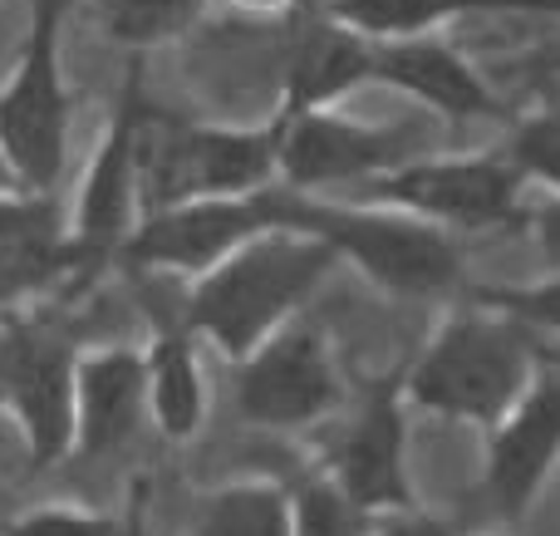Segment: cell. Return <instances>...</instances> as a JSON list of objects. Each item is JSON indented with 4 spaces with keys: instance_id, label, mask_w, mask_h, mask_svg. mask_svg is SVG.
Segmentation results:
<instances>
[{
    "instance_id": "obj_1",
    "label": "cell",
    "mask_w": 560,
    "mask_h": 536,
    "mask_svg": "<svg viewBox=\"0 0 560 536\" xmlns=\"http://www.w3.org/2000/svg\"><path fill=\"white\" fill-rule=\"evenodd\" d=\"M339 271V256L310 232H266L187 281L183 321L226 360H246L280 335Z\"/></svg>"
},
{
    "instance_id": "obj_2",
    "label": "cell",
    "mask_w": 560,
    "mask_h": 536,
    "mask_svg": "<svg viewBox=\"0 0 560 536\" xmlns=\"http://www.w3.org/2000/svg\"><path fill=\"white\" fill-rule=\"evenodd\" d=\"M546 350L506 315L477 301H453L404 364V399L413 413H433L467 429H492L526 389Z\"/></svg>"
},
{
    "instance_id": "obj_3",
    "label": "cell",
    "mask_w": 560,
    "mask_h": 536,
    "mask_svg": "<svg viewBox=\"0 0 560 536\" xmlns=\"http://www.w3.org/2000/svg\"><path fill=\"white\" fill-rule=\"evenodd\" d=\"M300 226L319 236L339 256V266L359 271L394 301H463L467 291V242L408 212L305 197Z\"/></svg>"
},
{
    "instance_id": "obj_4",
    "label": "cell",
    "mask_w": 560,
    "mask_h": 536,
    "mask_svg": "<svg viewBox=\"0 0 560 536\" xmlns=\"http://www.w3.org/2000/svg\"><path fill=\"white\" fill-rule=\"evenodd\" d=\"M74 0H30L15 59L0 79V153L25 193L55 197L69 167L74 94L65 74V20Z\"/></svg>"
},
{
    "instance_id": "obj_5",
    "label": "cell",
    "mask_w": 560,
    "mask_h": 536,
    "mask_svg": "<svg viewBox=\"0 0 560 536\" xmlns=\"http://www.w3.org/2000/svg\"><path fill=\"white\" fill-rule=\"evenodd\" d=\"M335 202H364V207H394L428 226H443L453 236H497V232H526L532 226V202H526V177L512 167L502 143L492 148H463V153H418L398 163L394 173L354 187Z\"/></svg>"
},
{
    "instance_id": "obj_6",
    "label": "cell",
    "mask_w": 560,
    "mask_h": 536,
    "mask_svg": "<svg viewBox=\"0 0 560 536\" xmlns=\"http://www.w3.org/2000/svg\"><path fill=\"white\" fill-rule=\"evenodd\" d=\"M276 187V118L202 124L153 104L143 128V217Z\"/></svg>"
},
{
    "instance_id": "obj_7",
    "label": "cell",
    "mask_w": 560,
    "mask_h": 536,
    "mask_svg": "<svg viewBox=\"0 0 560 536\" xmlns=\"http://www.w3.org/2000/svg\"><path fill=\"white\" fill-rule=\"evenodd\" d=\"M153 98L143 89V59H128V74L104 118L94 153L79 173L69 212V246H74V286H89L98 271L124 256L133 226L143 222V128Z\"/></svg>"
},
{
    "instance_id": "obj_8",
    "label": "cell",
    "mask_w": 560,
    "mask_h": 536,
    "mask_svg": "<svg viewBox=\"0 0 560 536\" xmlns=\"http://www.w3.org/2000/svg\"><path fill=\"white\" fill-rule=\"evenodd\" d=\"M408 419H413V409L404 399V364L359 374V380H349V399L329 419V443L315 458L378 522L418 508Z\"/></svg>"
},
{
    "instance_id": "obj_9",
    "label": "cell",
    "mask_w": 560,
    "mask_h": 536,
    "mask_svg": "<svg viewBox=\"0 0 560 536\" xmlns=\"http://www.w3.org/2000/svg\"><path fill=\"white\" fill-rule=\"evenodd\" d=\"M271 118L276 183L300 197H349L408 158L433 153L418 128L369 124L345 108H271Z\"/></svg>"
},
{
    "instance_id": "obj_10",
    "label": "cell",
    "mask_w": 560,
    "mask_h": 536,
    "mask_svg": "<svg viewBox=\"0 0 560 536\" xmlns=\"http://www.w3.org/2000/svg\"><path fill=\"white\" fill-rule=\"evenodd\" d=\"M300 207H305V197L276 183L266 193L232 197V202H192V207H173V212H153L133 226L118 266H128L138 276L197 281V276H207L217 261H226L256 236L305 232Z\"/></svg>"
},
{
    "instance_id": "obj_11",
    "label": "cell",
    "mask_w": 560,
    "mask_h": 536,
    "mask_svg": "<svg viewBox=\"0 0 560 536\" xmlns=\"http://www.w3.org/2000/svg\"><path fill=\"white\" fill-rule=\"evenodd\" d=\"M349 399L339 350L315 321H290L280 335L236 360V413L261 433H310Z\"/></svg>"
},
{
    "instance_id": "obj_12",
    "label": "cell",
    "mask_w": 560,
    "mask_h": 536,
    "mask_svg": "<svg viewBox=\"0 0 560 536\" xmlns=\"http://www.w3.org/2000/svg\"><path fill=\"white\" fill-rule=\"evenodd\" d=\"M560 468V364L546 354L532 389L482 433V508L516 532Z\"/></svg>"
},
{
    "instance_id": "obj_13",
    "label": "cell",
    "mask_w": 560,
    "mask_h": 536,
    "mask_svg": "<svg viewBox=\"0 0 560 536\" xmlns=\"http://www.w3.org/2000/svg\"><path fill=\"white\" fill-rule=\"evenodd\" d=\"M374 84L413 98L443 124H512V104L497 79L447 30L408 39H374Z\"/></svg>"
},
{
    "instance_id": "obj_14",
    "label": "cell",
    "mask_w": 560,
    "mask_h": 536,
    "mask_svg": "<svg viewBox=\"0 0 560 536\" xmlns=\"http://www.w3.org/2000/svg\"><path fill=\"white\" fill-rule=\"evenodd\" d=\"M30 453L39 463L74 453V350L35 325H15V370L10 399Z\"/></svg>"
},
{
    "instance_id": "obj_15",
    "label": "cell",
    "mask_w": 560,
    "mask_h": 536,
    "mask_svg": "<svg viewBox=\"0 0 560 536\" xmlns=\"http://www.w3.org/2000/svg\"><path fill=\"white\" fill-rule=\"evenodd\" d=\"M148 419L143 350L94 345L74 354V448L89 458L118 453Z\"/></svg>"
},
{
    "instance_id": "obj_16",
    "label": "cell",
    "mask_w": 560,
    "mask_h": 536,
    "mask_svg": "<svg viewBox=\"0 0 560 536\" xmlns=\"http://www.w3.org/2000/svg\"><path fill=\"white\" fill-rule=\"evenodd\" d=\"M369 84H374V39L335 25L310 5L280 65L276 108H345V98Z\"/></svg>"
},
{
    "instance_id": "obj_17",
    "label": "cell",
    "mask_w": 560,
    "mask_h": 536,
    "mask_svg": "<svg viewBox=\"0 0 560 536\" xmlns=\"http://www.w3.org/2000/svg\"><path fill=\"white\" fill-rule=\"evenodd\" d=\"M49 286H74L69 212L45 193L0 197V305Z\"/></svg>"
},
{
    "instance_id": "obj_18",
    "label": "cell",
    "mask_w": 560,
    "mask_h": 536,
    "mask_svg": "<svg viewBox=\"0 0 560 536\" xmlns=\"http://www.w3.org/2000/svg\"><path fill=\"white\" fill-rule=\"evenodd\" d=\"M325 20L354 30L364 39H408L438 35L457 20L477 15H551L560 20V0H310Z\"/></svg>"
},
{
    "instance_id": "obj_19",
    "label": "cell",
    "mask_w": 560,
    "mask_h": 536,
    "mask_svg": "<svg viewBox=\"0 0 560 536\" xmlns=\"http://www.w3.org/2000/svg\"><path fill=\"white\" fill-rule=\"evenodd\" d=\"M148 374V419L173 443H187L207 423V370L197 354V335L187 321H163L143 350Z\"/></svg>"
},
{
    "instance_id": "obj_20",
    "label": "cell",
    "mask_w": 560,
    "mask_h": 536,
    "mask_svg": "<svg viewBox=\"0 0 560 536\" xmlns=\"http://www.w3.org/2000/svg\"><path fill=\"white\" fill-rule=\"evenodd\" d=\"M187 536H290V502L280 478H236L202 498Z\"/></svg>"
},
{
    "instance_id": "obj_21",
    "label": "cell",
    "mask_w": 560,
    "mask_h": 536,
    "mask_svg": "<svg viewBox=\"0 0 560 536\" xmlns=\"http://www.w3.org/2000/svg\"><path fill=\"white\" fill-rule=\"evenodd\" d=\"M84 5L94 15V25L114 45H124L133 59H143L158 45L183 39L212 10L207 0H84Z\"/></svg>"
},
{
    "instance_id": "obj_22",
    "label": "cell",
    "mask_w": 560,
    "mask_h": 536,
    "mask_svg": "<svg viewBox=\"0 0 560 536\" xmlns=\"http://www.w3.org/2000/svg\"><path fill=\"white\" fill-rule=\"evenodd\" d=\"M290 502V536H374L378 517H369L319 463L280 482Z\"/></svg>"
},
{
    "instance_id": "obj_23",
    "label": "cell",
    "mask_w": 560,
    "mask_h": 536,
    "mask_svg": "<svg viewBox=\"0 0 560 536\" xmlns=\"http://www.w3.org/2000/svg\"><path fill=\"white\" fill-rule=\"evenodd\" d=\"M467 301L506 315L522 325L541 350H560V271H546L541 281H502V286H467Z\"/></svg>"
},
{
    "instance_id": "obj_24",
    "label": "cell",
    "mask_w": 560,
    "mask_h": 536,
    "mask_svg": "<svg viewBox=\"0 0 560 536\" xmlns=\"http://www.w3.org/2000/svg\"><path fill=\"white\" fill-rule=\"evenodd\" d=\"M502 153L526 177V187L536 183L551 197H560V98H541V104L512 114Z\"/></svg>"
},
{
    "instance_id": "obj_25",
    "label": "cell",
    "mask_w": 560,
    "mask_h": 536,
    "mask_svg": "<svg viewBox=\"0 0 560 536\" xmlns=\"http://www.w3.org/2000/svg\"><path fill=\"white\" fill-rule=\"evenodd\" d=\"M10 536H138V517L133 527H118L114 517H94V512H74V508H45L20 517Z\"/></svg>"
},
{
    "instance_id": "obj_26",
    "label": "cell",
    "mask_w": 560,
    "mask_h": 536,
    "mask_svg": "<svg viewBox=\"0 0 560 536\" xmlns=\"http://www.w3.org/2000/svg\"><path fill=\"white\" fill-rule=\"evenodd\" d=\"M502 74L536 84V94H541V98H560V25L551 30V35L536 39V45L526 49V55L506 59Z\"/></svg>"
},
{
    "instance_id": "obj_27",
    "label": "cell",
    "mask_w": 560,
    "mask_h": 536,
    "mask_svg": "<svg viewBox=\"0 0 560 536\" xmlns=\"http://www.w3.org/2000/svg\"><path fill=\"white\" fill-rule=\"evenodd\" d=\"M207 5L226 10L232 20H246V25H280V20H295L310 0H207Z\"/></svg>"
},
{
    "instance_id": "obj_28",
    "label": "cell",
    "mask_w": 560,
    "mask_h": 536,
    "mask_svg": "<svg viewBox=\"0 0 560 536\" xmlns=\"http://www.w3.org/2000/svg\"><path fill=\"white\" fill-rule=\"evenodd\" d=\"M526 232L541 246L546 271H560V197H546V202L532 207V226H526Z\"/></svg>"
},
{
    "instance_id": "obj_29",
    "label": "cell",
    "mask_w": 560,
    "mask_h": 536,
    "mask_svg": "<svg viewBox=\"0 0 560 536\" xmlns=\"http://www.w3.org/2000/svg\"><path fill=\"white\" fill-rule=\"evenodd\" d=\"M374 536H453V532L438 517H428L423 508H413V512H398V517H384Z\"/></svg>"
},
{
    "instance_id": "obj_30",
    "label": "cell",
    "mask_w": 560,
    "mask_h": 536,
    "mask_svg": "<svg viewBox=\"0 0 560 536\" xmlns=\"http://www.w3.org/2000/svg\"><path fill=\"white\" fill-rule=\"evenodd\" d=\"M10 370H15V325L0 321V409L10 399Z\"/></svg>"
},
{
    "instance_id": "obj_31",
    "label": "cell",
    "mask_w": 560,
    "mask_h": 536,
    "mask_svg": "<svg viewBox=\"0 0 560 536\" xmlns=\"http://www.w3.org/2000/svg\"><path fill=\"white\" fill-rule=\"evenodd\" d=\"M10 193H25V187L15 183V173H10V163H5V153H0V197H10Z\"/></svg>"
},
{
    "instance_id": "obj_32",
    "label": "cell",
    "mask_w": 560,
    "mask_h": 536,
    "mask_svg": "<svg viewBox=\"0 0 560 536\" xmlns=\"http://www.w3.org/2000/svg\"><path fill=\"white\" fill-rule=\"evenodd\" d=\"M492 536H522V532H492Z\"/></svg>"
},
{
    "instance_id": "obj_33",
    "label": "cell",
    "mask_w": 560,
    "mask_h": 536,
    "mask_svg": "<svg viewBox=\"0 0 560 536\" xmlns=\"http://www.w3.org/2000/svg\"><path fill=\"white\" fill-rule=\"evenodd\" d=\"M546 354H551V360H556V364H560V350H546Z\"/></svg>"
}]
</instances>
